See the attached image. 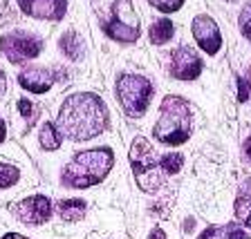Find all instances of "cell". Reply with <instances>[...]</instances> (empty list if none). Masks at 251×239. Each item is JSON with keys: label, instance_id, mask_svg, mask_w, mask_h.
I'll use <instances>...</instances> for the list:
<instances>
[{"label": "cell", "instance_id": "17", "mask_svg": "<svg viewBox=\"0 0 251 239\" xmlns=\"http://www.w3.org/2000/svg\"><path fill=\"white\" fill-rule=\"evenodd\" d=\"M21 177V172L16 166H9V163H0V188H9L14 186Z\"/></svg>", "mask_w": 251, "mask_h": 239}, {"label": "cell", "instance_id": "5", "mask_svg": "<svg viewBox=\"0 0 251 239\" xmlns=\"http://www.w3.org/2000/svg\"><path fill=\"white\" fill-rule=\"evenodd\" d=\"M117 96L119 103L130 116H139L146 112L152 96V85L148 78L135 76V74H124L117 81Z\"/></svg>", "mask_w": 251, "mask_h": 239}, {"label": "cell", "instance_id": "19", "mask_svg": "<svg viewBox=\"0 0 251 239\" xmlns=\"http://www.w3.org/2000/svg\"><path fill=\"white\" fill-rule=\"evenodd\" d=\"M182 163H184V159H182V154L179 152H173V154H166L162 159V168L166 172H177L179 168H182Z\"/></svg>", "mask_w": 251, "mask_h": 239}, {"label": "cell", "instance_id": "10", "mask_svg": "<svg viewBox=\"0 0 251 239\" xmlns=\"http://www.w3.org/2000/svg\"><path fill=\"white\" fill-rule=\"evenodd\" d=\"M193 36L206 54H215L220 49V45H222V36H220L218 25L209 16H198L193 21Z\"/></svg>", "mask_w": 251, "mask_h": 239}, {"label": "cell", "instance_id": "9", "mask_svg": "<svg viewBox=\"0 0 251 239\" xmlns=\"http://www.w3.org/2000/svg\"><path fill=\"white\" fill-rule=\"evenodd\" d=\"M16 215L21 219L23 224H45L50 215H52V203L50 199L43 197V195H36V197H29L25 201L18 203L16 208Z\"/></svg>", "mask_w": 251, "mask_h": 239}, {"label": "cell", "instance_id": "4", "mask_svg": "<svg viewBox=\"0 0 251 239\" xmlns=\"http://www.w3.org/2000/svg\"><path fill=\"white\" fill-rule=\"evenodd\" d=\"M191 134V116L186 105L179 99H168L164 103V112L155 125V136L168 146H179Z\"/></svg>", "mask_w": 251, "mask_h": 239}, {"label": "cell", "instance_id": "13", "mask_svg": "<svg viewBox=\"0 0 251 239\" xmlns=\"http://www.w3.org/2000/svg\"><path fill=\"white\" fill-rule=\"evenodd\" d=\"M61 49H63V54L68 58H72V61H78V58L83 56V52H85V45H83V41H81V36H78L76 31H65L63 34V38H61Z\"/></svg>", "mask_w": 251, "mask_h": 239}, {"label": "cell", "instance_id": "21", "mask_svg": "<svg viewBox=\"0 0 251 239\" xmlns=\"http://www.w3.org/2000/svg\"><path fill=\"white\" fill-rule=\"evenodd\" d=\"M240 27L245 31V36L251 38V5H247L240 14Z\"/></svg>", "mask_w": 251, "mask_h": 239}, {"label": "cell", "instance_id": "22", "mask_svg": "<svg viewBox=\"0 0 251 239\" xmlns=\"http://www.w3.org/2000/svg\"><path fill=\"white\" fill-rule=\"evenodd\" d=\"M18 109H21V114L25 119H34V105H31L29 99H21L18 101Z\"/></svg>", "mask_w": 251, "mask_h": 239}, {"label": "cell", "instance_id": "15", "mask_svg": "<svg viewBox=\"0 0 251 239\" xmlns=\"http://www.w3.org/2000/svg\"><path fill=\"white\" fill-rule=\"evenodd\" d=\"M58 213L65 221H78V219L85 215V201L81 199H65L58 206Z\"/></svg>", "mask_w": 251, "mask_h": 239}, {"label": "cell", "instance_id": "26", "mask_svg": "<svg viewBox=\"0 0 251 239\" xmlns=\"http://www.w3.org/2000/svg\"><path fill=\"white\" fill-rule=\"evenodd\" d=\"M247 154H249V159H251V139L247 141Z\"/></svg>", "mask_w": 251, "mask_h": 239}, {"label": "cell", "instance_id": "3", "mask_svg": "<svg viewBox=\"0 0 251 239\" xmlns=\"http://www.w3.org/2000/svg\"><path fill=\"white\" fill-rule=\"evenodd\" d=\"M92 5L110 38L119 43H135L139 38V21L130 0H92Z\"/></svg>", "mask_w": 251, "mask_h": 239}, {"label": "cell", "instance_id": "16", "mask_svg": "<svg viewBox=\"0 0 251 239\" xmlns=\"http://www.w3.org/2000/svg\"><path fill=\"white\" fill-rule=\"evenodd\" d=\"M173 34H175V27H173L171 21H157L155 25L151 27V41L157 43V45L171 41Z\"/></svg>", "mask_w": 251, "mask_h": 239}, {"label": "cell", "instance_id": "6", "mask_svg": "<svg viewBox=\"0 0 251 239\" xmlns=\"http://www.w3.org/2000/svg\"><path fill=\"white\" fill-rule=\"evenodd\" d=\"M43 49V43L27 31H14L0 38V52L11 63H23L29 58H36Z\"/></svg>", "mask_w": 251, "mask_h": 239}, {"label": "cell", "instance_id": "8", "mask_svg": "<svg viewBox=\"0 0 251 239\" xmlns=\"http://www.w3.org/2000/svg\"><path fill=\"white\" fill-rule=\"evenodd\" d=\"M18 5L27 16L41 21H61L68 11V0H18Z\"/></svg>", "mask_w": 251, "mask_h": 239}, {"label": "cell", "instance_id": "12", "mask_svg": "<svg viewBox=\"0 0 251 239\" xmlns=\"http://www.w3.org/2000/svg\"><path fill=\"white\" fill-rule=\"evenodd\" d=\"M18 83L25 89L34 94H45L47 89L54 85V74L47 72V69H25V72L18 76Z\"/></svg>", "mask_w": 251, "mask_h": 239}, {"label": "cell", "instance_id": "18", "mask_svg": "<svg viewBox=\"0 0 251 239\" xmlns=\"http://www.w3.org/2000/svg\"><path fill=\"white\" fill-rule=\"evenodd\" d=\"M235 217L240 219L242 224L251 226V201H247V199H238V201H235Z\"/></svg>", "mask_w": 251, "mask_h": 239}, {"label": "cell", "instance_id": "1", "mask_svg": "<svg viewBox=\"0 0 251 239\" xmlns=\"http://www.w3.org/2000/svg\"><path fill=\"white\" fill-rule=\"evenodd\" d=\"M108 128V108L97 94H74L61 105L58 130L68 139L85 141Z\"/></svg>", "mask_w": 251, "mask_h": 239}, {"label": "cell", "instance_id": "14", "mask_svg": "<svg viewBox=\"0 0 251 239\" xmlns=\"http://www.w3.org/2000/svg\"><path fill=\"white\" fill-rule=\"evenodd\" d=\"M38 143H41L43 150H56L61 146V130H58V125L54 123L43 125L41 134H38Z\"/></svg>", "mask_w": 251, "mask_h": 239}, {"label": "cell", "instance_id": "25", "mask_svg": "<svg viewBox=\"0 0 251 239\" xmlns=\"http://www.w3.org/2000/svg\"><path fill=\"white\" fill-rule=\"evenodd\" d=\"M5 141V121L0 119V143Z\"/></svg>", "mask_w": 251, "mask_h": 239}, {"label": "cell", "instance_id": "20", "mask_svg": "<svg viewBox=\"0 0 251 239\" xmlns=\"http://www.w3.org/2000/svg\"><path fill=\"white\" fill-rule=\"evenodd\" d=\"M151 2L162 11H175V9H179V5H182L184 0H151Z\"/></svg>", "mask_w": 251, "mask_h": 239}, {"label": "cell", "instance_id": "2", "mask_svg": "<svg viewBox=\"0 0 251 239\" xmlns=\"http://www.w3.org/2000/svg\"><path fill=\"white\" fill-rule=\"evenodd\" d=\"M112 163H115V156L108 148H94V150L78 152L65 166L61 181L68 188H90L108 177Z\"/></svg>", "mask_w": 251, "mask_h": 239}, {"label": "cell", "instance_id": "11", "mask_svg": "<svg viewBox=\"0 0 251 239\" xmlns=\"http://www.w3.org/2000/svg\"><path fill=\"white\" fill-rule=\"evenodd\" d=\"M175 61H173V74L182 81H191V78H198V74L202 72V61L195 56L191 49L182 47L179 52H175Z\"/></svg>", "mask_w": 251, "mask_h": 239}, {"label": "cell", "instance_id": "24", "mask_svg": "<svg viewBox=\"0 0 251 239\" xmlns=\"http://www.w3.org/2000/svg\"><path fill=\"white\" fill-rule=\"evenodd\" d=\"M5 87H7V85H5V74L0 72V96L5 94Z\"/></svg>", "mask_w": 251, "mask_h": 239}, {"label": "cell", "instance_id": "23", "mask_svg": "<svg viewBox=\"0 0 251 239\" xmlns=\"http://www.w3.org/2000/svg\"><path fill=\"white\" fill-rule=\"evenodd\" d=\"M235 83H238V99H240V101H247V99H249V89H247V81H245V78H238Z\"/></svg>", "mask_w": 251, "mask_h": 239}, {"label": "cell", "instance_id": "7", "mask_svg": "<svg viewBox=\"0 0 251 239\" xmlns=\"http://www.w3.org/2000/svg\"><path fill=\"white\" fill-rule=\"evenodd\" d=\"M130 166H132V172H135V177L141 188L155 190V188L159 186V183H155L151 179L152 174H157V166H155V161H152V148L148 146V141L135 139L132 150H130Z\"/></svg>", "mask_w": 251, "mask_h": 239}]
</instances>
